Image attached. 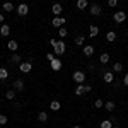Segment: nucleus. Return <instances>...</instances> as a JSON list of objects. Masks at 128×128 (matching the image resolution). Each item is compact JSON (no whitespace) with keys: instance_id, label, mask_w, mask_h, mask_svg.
Returning <instances> with one entry per match:
<instances>
[{"instance_id":"nucleus-1","label":"nucleus","mask_w":128,"mask_h":128,"mask_svg":"<svg viewBox=\"0 0 128 128\" xmlns=\"http://www.w3.org/2000/svg\"><path fill=\"white\" fill-rule=\"evenodd\" d=\"M65 50H67L65 43L60 40V41H56V43H55V46H53V53H55L56 56H62V55L65 53Z\"/></svg>"},{"instance_id":"nucleus-2","label":"nucleus","mask_w":128,"mask_h":128,"mask_svg":"<svg viewBox=\"0 0 128 128\" xmlns=\"http://www.w3.org/2000/svg\"><path fill=\"white\" fill-rule=\"evenodd\" d=\"M113 19H114V22L121 24V22H125V19H126V14H125L123 10H116V12L113 14Z\"/></svg>"},{"instance_id":"nucleus-3","label":"nucleus","mask_w":128,"mask_h":128,"mask_svg":"<svg viewBox=\"0 0 128 128\" xmlns=\"http://www.w3.org/2000/svg\"><path fill=\"white\" fill-rule=\"evenodd\" d=\"M19 70L22 72V74H29L31 70H32V63H31V62H20Z\"/></svg>"},{"instance_id":"nucleus-4","label":"nucleus","mask_w":128,"mask_h":128,"mask_svg":"<svg viewBox=\"0 0 128 128\" xmlns=\"http://www.w3.org/2000/svg\"><path fill=\"white\" fill-rule=\"evenodd\" d=\"M74 82H77V84H84V80H86V74L84 72H80V70H77V72H74Z\"/></svg>"},{"instance_id":"nucleus-5","label":"nucleus","mask_w":128,"mask_h":128,"mask_svg":"<svg viewBox=\"0 0 128 128\" xmlns=\"http://www.w3.org/2000/svg\"><path fill=\"white\" fill-rule=\"evenodd\" d=\"M94 17H101V14H102V10H101V7H99L98 4H92L90 5V10H89Z\"/></svg>"},{"instance_id":"nucleus-6","label":"nucleus","mask_w":128,"mask_h":128,"mask_svg":"<svg viewBox=\"0 0 128 128\" xmlns=\"http://www.w3.org/2000/svg\"><path fill=\"white\" fill-rule=\"evenodd\" d=\"M102 80H104L106 84H113V82H114V74H113V72H104V74H102Z\"/></svg>"},{"instance_id":"nucleus-7","label":"nucleus","mask_w":128,"mask_h":128,"mask_svg":"<svg viewBox=\"0 0 128 128\" xmlns=\"http://www.w3.org/2000/svg\"><path fill=\"white\" fill-rule=\"evenodd\" d=\"M16 12H17L19 16H28V12H29V7H28L26 4H19V7L16 9Z\"/></svg>"},{"instance_id":"nucleus-8","label":"nucleus","mask_w":128,"mask_h":128,"mask_svg":"<svg viewBox=\"0 0 128 128\" xmlns=\"http://www.w3.org/2000/svg\"><path fill=\"white\" fill-rule=\"evenodd\" d=\"M51 24H53L55 28H58V29H60V28H63V24H65V17H60V16H58V17H55V19L51 20Z\"/></svg>"},{"instance_id":"nucleus-9","label":"nucleus","mask_w":128,"mask_h":128,"mask_svg":"<svg viewBox=\"0 0 128 128\" xmlns=\"http://www.w3.org/2000/svg\"><path fill=\"white\" fill-rule=\"evenodd\" d=\"M50 65H51V70L58 72V70L62 68V60H60V58H55L53 62H50Z\"/></svg>"},{"instance_id":"nucleus-10","label":"nucleus","mask_w":128,"mask_h":128,"mask_svg":"<svg viewBox=\"0 0 128 128\" xmlns=\"http://www.w3.org/2000/svg\"><path fill=\"white\" fill-rule=\"evenodd\" d=\"M62 5H60L58 2H56V4H53V5H51V12H53V14H55V17H58L60 14H62Z\"/></svg>"},{"instance_id":"nucleus-11","label":"nucleus","mask_w":128,"mask_h":128,"mask_svg":"<svg viewBox=\"0 0 128 128\" xmlns=\"http://www.w3.org/2000/svg\"><path fill=\"white\" fill-rule=\"evenodd\" d=\"M82 53H84L86 56H92V55H94V46H92V44L84 46V48H82Z\"/></svg>"},{"instance_id":"nucleus-12","label":"nucleus","mask_w":128,"mask_h":128,"mask_svg":"<svg viewBox=\"0 0 128 128\" xmlns=\"http://www.w3.org/2000/svg\"><path fill=\"white\" fill-rule=\"evenodd\" d=\"M14 89L19 90V92H22V90H24V80H22V79L14 80Z\"/></svg>"},{"instance_id":"nucleus-13","label":"nucleus","mask_w":128,"mask_h":128,"mask_svg":"<svg viewBox=\"0 0 128 128\" xmlns=\"http://www.w3.org/2000/svg\"><path fill=\"white\" fill-rule=\"evenodd\" d=\"M0 34L4 36V38H7L10 34V28H9V24H2L0 26Z\"/></svg>"},{"instance_id":"nucleus-14","label":"nucleus","mask_w":128,"mask_h":128,"mask_svg":"<svg viewBox=\"0 0 128 128\" xmlns=\"http://www.w3.org/2000/svg\"><path fill=\"white\" fill-rule=\"evenodd\" d=\"M82 94H86V84H79L75 87V96H82Z\"/></svg>"},{"instance_id":"nucleus-15","label":"nucleus","mask_w":128,"mask_h":128,"mask_svg":"<svg viewBox=\"0 0 128 128\" xmlns=\"http://www.w3.org/2000/svg\"><path fill=\"white\" fill-rule=\"evenodd\" d=\"M16 94H17V90H16V89H10V90L5 92V98L9 99V101H14V99H16Z\"/></svg>"},{"instance_id":"nucleus-16","label":"nucleus","mask_w":128,"mask_h":128,"mask_svg":"<svg viewBox=\"0 0 128 128\" xmlns=\"http://www.w3.org/2000/svg\"><path fill=\"white\" fill-rule=\"evenodd\" d=\"M98 32H99L98 26H94V24H92V26L89 28V34H90V38H96V36H98Z\"/></svg>"},{"instance_id":"nucleus-17","label":"nucleus","mask_w":128,"mask_h":128,"mask_svg":"<svg viewBox=\"0 0 128 128\" xmlns=\"http://www.w3.org/2000/svg\"><path fill=\"white\" fill-rule=\"evenodd\" d=\"M60 108H62L60 106V101H51L50 102V109L51 111H60Z\"/></svg>"},{"instance_id":"nucleus-18","label":"nucleus","mask_w":128,"mask_h":128,"mask_svg":"<svg viewBox=\"0 0 128 128\" xmlns=\"http://www.w3.org/2000/svg\"><path fill=\"white\" fill-rule=\"evenodd\" d=\"M38 120H40L41 123H46V121H48V113H46V111H40V114H38Z\"/></svg>"},{"instance_id":"nucleus-19","label":"nucleus","mask_w":128,"mask_h":128,"mask_svg":"<svg viewBox=\"0 0 128 128\" xmlns=\"http://www.w3.org/2000/svg\"><path fill=\"white\" fill-rule=\"evenodd\" d=\"M7 48L10 50V51H17V48H19V44H17V41H9V44H7Z\"/></svg>"},{"instance_id":"nucleus-20","label":"nucleus","mask_w":128,"mask_h":128,"mask_svg":"<svg viewBox=\"0 0 128 128\" xmlns=\"http://www.w3.org/2000/svg\"><path fill=\"white\" fill-rule=\"evenodd\" d=\"M4 10L5 12H12L14 10V4L12 2H4Z\"/></svg>"},{"instance_id":"nucleus-21","label":"nucleus","mask_w":128,"mask_h":128,"mask_svg":"<svg viewBox=\"0 0 128 128\" xmlns=\"http://www.w3.org/2000/svg\"><path fill=\"white\" fill-rule=\"evenodd\" d=\"M101 128H113V121L111 120H102L101 121Z\"/></svg>"},{"instance_id":"nucleus-22","label":"nucleus","mask_w":128,"mask_h":128,"mask_svg":"<svg viewBox=\"0 0 128 128\" xmlns=\"http://www.w3.org/2000/svg\"><path fill=\"white\" fill-rule=\"evenodd\" d=\"M77 9H80V10L87 9V0H77Z\"/></svg>"},{"instance_id":"nucleus-23","label":"nucleus","mask_w":128,"mask_h":128,"mask_svg":"<svg viewBox=\"0 0 128 128\" xmlns=\"http://www.w3.org/2000/svg\"><path fill=\"white\" fill-rule=\"evenodd\" d=\"M7 77H9V72H7V68L0 67V80H5Z\"/></svg>"},{"instance_id":"nucleus-24","label":"nucleus","mask_w":128,"mask_h":128,"mask_svg":"<svg viewBox=\"0 0 128 128\" xmlns=\"http://www.w3.org/2000/svg\"><path fill=\"white\" fill-rule=\"evenodd\" d=\"M114 40H116V32H113V31H109L108 34H106V41H109V43H113Z\"/></svg>"},{"instance_id":"nucleus-25","label":"nucleus","mask_w":128,"mask_h":128,"mask_svg":"<svg viewBox=\"0 0 128 128\" xmlns=\"http://www.w3.org/2000/svg\"><path fill=\"white\" fill-rule=\"evenodd\" d=\"M104 108L108 109L109 113H113V111H114V102H113V101H108V102H104Z\"/></svg>"},{"instance_id":"nucleus-26","label":"nucleus","mask_w":128,"mask_h":128,"mask_svg":"<svg viewBox=\"0 0 128 128\" xmlns=\"http://www.w3.org/2000/svg\"><path fill=\"white\" fill-rule=\"evenodd\" d=\"M99 62H101L102 65H104V63H108V62H109V53H102V55H101V58H99Z\"/></svg>"},{"instance_id":"nucleus-27","label":"nucleus","mask_w":128,"mask_h":128,"mask_svg":"<svg viewBox=\"0 0 128 128\" xmlns=\"http://www.w3.org/2000/svg\"><path fill=\"white\" fill-rule=\"evenodd\" d=\"M10 60H12L14 63H20V55H17V53H12V56H10Z\"/></svg>"},{"instance_id":"nucleus-28","label":"nucleus","mask_w":128,"mask_h":128,"mask_svg":"<svg viewBox=\"0 0 128 128\" xmlns=\"http://www.w3.org/2000/svg\"><path fill=\"white\" fill-rule=\"evenodd\" d=\"M84 41H86L84 36H77V38H75V44H77V46H82V44H84Z\"/></svg>"},{"instance_id":"nucleus-29","label":"nucleus","mask_w":128,"mask_h":128,"mask_svg":"<svg viewBox=\"0 0 128 128\" xmlns=\"http://www.w3.org/2000/svg\"><path fill=\"white\" fill-rule=\"evenodd\" d=\"M58 34H60V38H65V36L68 34V31H67V28H60V29H58Z\"/></svg>"},{"instance_id":"nucleus-30","label":"nucleus","mask_w":128,"mask_h":128,"mask_svg":"<svg viewBox=\"0 0 128 128\" xmlns=\"http://www.w3.org/2000/svg\"><path fill=\"white\" fill-rule=\"evenodd\" d=\"M94 108H98V109H101V108H104V102L101 101V99H98L96 102H94Z\"/></svg>"},{"instance_id":"nucleus-31","label":"nucleus","mask_w":128,"mask_h":128,"mask_svg":"<svg viewBox=\"0 0 128 128\" xmlns=\"http://www.w3.org/2000/svg\"><path fill=\"white\" fill-rule=\"evenodd\" d=\"M113 70H114V72H121V70H123V65H121V63H114V65H113Z\"/></svg>"},{"instance_id":"nucleus-32","label":"nucleus","mask_w":128,"mask_h":128,"mask_svg":"<svg viewBox=\"0 0 128 128\" xmlns=\"http://www.w3.org/2000/svg\"><path fill=\"white\" fill-rule=\"evenodd\" d=\"M55 58H56V56H55V53H48V55H46V60H48V62H53Z\"/></svg>"},{"instance_id":"nucleus-33","label":"nucleus","mask_w":128,"mask_h":128,"mask_svg":"<svg viewBox=\"0 0 128 128\" xmlns=\"http://www.w3.org/2000/svg\"><path fill=\"white\" fill-rule=\"evenodd\" d=\"M108 5L109 7H116L118 5V0H108Z\"/></svg>"},{"instance_id":"nucleus-34","label":"nucleus","mask_w":128,"mask_h":128,"mask_svg":"<svg viewBox=\"0 0 128 128\" xmlns=\"http://www.w3.org/2000/svg\"><path fill=\"white\" fill-rule=\"evenodd\" d=\"M7 123V116L5 114H0V125H5Z\"/></svg>"},{"instance_id":"nucleus-35","label":"nucleus","mask_w":128,"mask_h":128,"mask_svg":"<svg viewBox=\"0 0 128 128\" xmlns=\"http://www.w3.org/2000/svg\"><path fill=\"white\" fill-rule=\"evenodd\" d=\"M121 82H123V86H126V87H128V74L123 77V80H121Z\"/></svg>"},{"instance_id":"nucleus-36","label":"nucleus","mask_w":128,"mask_h":128,"mask_svg":"<svg viewBox=\"0 0 128 128\" xmlns=\"http://www.w3.org/2000/svg\"><path fill=\"white\" fill-rule=\"evenodd\" d=\"M56 41H58V40H55V38H51V40H50V44H51V46H55V43H56Z\"/></svg>"},{"instance_id":"nucleus-37","label":"nucleus","mask_w":128,"mask_h":128,"mask_svg":"<svg viewBox=\"0 0 128 128\" xmlns=\"http://www.w3.org/2000/svg\"><path fill=\"white\" fill-rule=\"evenodd\" d=\"M90 89H92V87H90L89 84H86V92H90Z\"/></svg>"},{"instance_id":"nucleus-38","label":"nucleus","mask_w":128,"mask_h":128,"mask_svg":"<svg viewBox=\"0 0 128 128\" xmlns=\"http://www.w3.org/2000/svg\"><path fill=\"white\" fill-rule=\"evenodd\" d=\"M0 22H4V14H0Z\"/></svg>"},{"instance_id":"nucleus-39","label":"nucleus","mask_w":128,"mask_h":128,"mask_svg":"<svg viewBox=\"0 0 128 128\" xmlns=\"http://www.w3.org/2000/svg\"><path fill=\"white\" fill-rule=\"evenodd\" d=\"M74 128H82V126H74Z\"/></svg>"},{"instance_id":"nucleus-40","label":"nucleus","mask_w":128,"mask_h":128,"mask_svg":"<svg viewBox=\"0 0 128 128\" xmlns=\"http://www.w3.org/2000/svg\"><path fill=\"white\" fill-rule=\"evenodd\" d=\"M116 128H120V126H116Z\"/></svg>"}]
</instances>
